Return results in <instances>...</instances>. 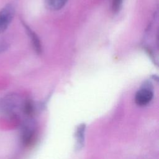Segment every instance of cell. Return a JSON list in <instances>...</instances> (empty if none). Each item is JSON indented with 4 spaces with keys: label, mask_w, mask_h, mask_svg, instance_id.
Instances as JSON below:
<instances>
[{
    "label": "cell",
    "mask_w": 159,
    "mask_h": 159,
    "mask_svg": "<svg viewBox=\"0 0 159 159\" xmlns=\"http://www.w3.org/2000/svg\"><path fill=\"white\" fill-rule=\"evenodd\" d=\"M36 128L35 123L30 119L25 120L21 128L20 139L23 145L25 146L30 145L32 143L35 139Z\"/></svg>",
    "instance_id": "obj_2"
},
{
    "label": "cell",
    "mask_w": 159,
    "mask_h": 159,
    "mask_svg": "<svg viewBox=\"0 0 159 159\" xmlns=\"http://www.w3.org/2000/svg\"><path fill=\"white\" fill-rule=\"evenodd\" d=\"M9 47V45L7 42L1 41L0 42V54L6 52Z\"/></svg>",
    "instance_id": "obj_9"
},
{
    "label": "cell",
    "mask_w": 159,
    "mask_h": 159,
    "mask_svg": "<svg viewBox=\"0 0 159 159\" xmlns=\"http://www.w3.org/2000/svg\"><path fill=\"white\" fill-rule=\"evenodd\" d=\"M153 96L152 89L144 86L138 90L135 96V102L139 106H144L150 103Z\"/></svg>",
    "instance_id": "obj_4"
},
{
    "label": "cell",
    "mask_w": 159,
    "mask_h": 159,
    "mask_svg": "<svg viewBox=\"0 0 159 159\" xmlns=\"http://www.w3.org/2000/svg\"><path fill=\"white\" fill-rule=\"evenodd\" d=\"M68 0H45L47 8L52 11H57L61 9Z\"/></svg>",
    "instance_id": "obj_7"
},
{
    "label": "cell",
    "mask_w": 159,
    "mask_h": 159,
    "mask_svg": "<svg viewBox=\"0 0 159 159\" xmlns=\"http://www.w3.org/2000/svg\"><path fill=\"white\" fill-rule=\"evenodd\" d=\"M123 0H112V7L114 12H118L121 8Z\"/></svg>",
    "instance_id": "obj_8"
},
{
    "label": "cell",
    "mask_w": 159,
    "mask_h": 159,
    "mask_svg": "<svg viewBox=\"0 0 159 159\" xmlns=\"http://www.w3.org/2000/svg\"><path fill=\"white\" fill-rule=\"evenodd\" d=\"M24 25L25 29L26 30V32L31 40V42L33 44L34 49L35 50V51L37 53H40L42 50V47H41L40 42L38 37L37 36L35 33H34V32L30 29V28L29 26H27L26 24H24Z\"/></svg>",
    "instance_id": "obj_6"
},
{
    "label": "cell",
    "mask_w": 159,
    "mask_h": 159,
    "mask_svg": "<svg viewBox=\"0 0 159 159\" xmlns=\"http://www.w3.org/2000/svg\"><path fill=\"white\" fill-rule=\"evenodd\" d=\"M22 101L16 94H9L2 98L0 101V112L11 117L16 116L17 112H22Z\"/></svg>",
    "instance_id": "obj_1"
},
{
    "label": "cell",
    "mask_w": 159,
    "mask_h": 159,
    "mask_svg": "<svg viewBox=\"0 0 159 159\" xmlns=\"http://www.w3.org/2000/svg\"><path fill=\"white\" fill-rule=\"evenodd\" d=\"M86 131V125L84 124H80L75 132L76 148L77 150H80L84 145V136Z\"/></svg>",
    "instance_id": "obj_5"
},
{
    "label": "cell",
    "mask_w": 159,
    "mask_h": 159,
    "mask_svg": "<svg viewBox=\"0 0 159 159\" xmlns=\"http://www.w3.org/2000/svg\"><path fill=\"white\" fill-rule=\"evenodd\" d=\"M15 14V8L8 4L0 11V33L4 32L11 22Z\"/></svg>",
    "instance_id": "obj_3"
}]
</instances>
